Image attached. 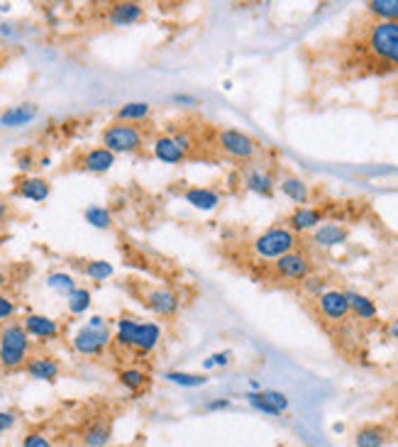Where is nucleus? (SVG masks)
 Returning <instances> with one entry per match:
<instances>
[{
	"label": "nucleus",
	"mask_w": 398,
	"mask_h": 447,
	"mask_svg": "<svg viewBox=\"0 0 398 447\" xmlns=\"http://www.w3.org/2000/svg\"><path fill=\"white\" fill-rule=\"evenodd\" d=\"M29 350V335L23 325L10 323L0 333V367L5 369H17L23 367L27 359Z\"/></svg>",
	"instance_id": "1"
},
{
	"label": "nucleus",
	"mask_w": 398,
	"mask_h": 447,
	"mask_svg": "<svg viewBox=\"0 0 398 447\" xmlns=\"http://www.w3.org/2000/svg\"><path fill=\"white\" fill-rule=\"evenodd\" d=\"M369 49L379 62L398 69V23H376L369 32Z\"/></svg>",
	"instance_id": "2"
},
{
	"label": "nucleus",
	"mask_w": 398,
	"mask_h": 447,
	"mask_svg": "<svg viewBox=\"0 0 398 447\" xmlns=\"http://www.w3.org/2000/svg\"><path fill=\"white\" fill-rule=\"evenodd\" d=\"M254 252L262 259H281L296 252V232L288 228H271L254 240Z\"/></svg>",
	"instance_id": "3"
},
{
	"label": "nucleus",
	"mask_w": 398,
	"mask_h": 447,
	"mask_svg": "<svg viewBox=\"0 0 398 447\" xmlns=\"http://www.w3.org/2000/svg\"><path fill=\"white\" fill-rule=\"evenodd\" d=\"M142 145H145V137L135 125L115 123L103 130V147L110 149L112 154H132V152L142 149Z\"/></svg>",
	"instance_id": "4"
},
{
	"label": "nucleus",
	"mask_w": 398,
	"mask_h": 447,
	"mask_svg": "<svg viewBox=\"0 0 398 447\" xmlns=\"http://www.w3.org/2000/svg\"><path fill=\"white\" fill-rule=\"evenodd\" d=\"M218 147L227 154V157L242 159V162L254 159V154H257V149H259L257 140H254L252 134L242 132V130H220Z\"/></svg>",
	"instance_id": "5"
},
{
	"label": "nucleus",
	"mask_w": 398,
	"mask_h": 447,
	"mask_svg": "<svg viewBox=\"0 0 398 447\" xmlns=\"http://www.w3.org/2000/svg\"><path fill=\"white\" fill-rule=\"evenodd\" d=\"M108 345H110V330H108V325L93 328V325L86 323L84 328L73 335V350L79 354H86V357L101 354Z\"/></svg>",
	"instance_id": "6"
},
{
	"label": "nucleus",
	"mask_w": 398,
	"mask_h": 447,
	"mask_svg": "<svg viewBox=\"0 0 398 447\" xmlns=\"http://www.w3.org/2000/svg\"><path fill=\"white\" fill-rule=\"evenodd\" d=\"M245 398H247V403L254 408V411H259V413H264V415H281V413H286L288 406H291L286 394L276 391V389L247 391L245 394Z\"/></svg>",
	"instance_id": "7"
},
{
	"label": "nucleus",
	"mask_w": 398,
	"mask_h": 447,
	"mask_svg": "<svg viewBox=\"0 0 398 447\" xmlns=\"http://www.w3.org/2000/svg\"><path fill=\"white\" fill-rule=\"evenodd\" d=\"M179 296H176L174 291L169 289H151L145 293V306L149 308V311H154L157 315H164V318H171V315H176V311H179Z\"/></svg>",
	"instance_id": "8"
},
{
	"label": "nucleus",
	"mask_w": 398,
	"mask_h": 447,
	"mask_svg": "<svg viewBox=\"0 0 398 447\" xmlns=\"http://www.w3.org/2000/svg\"><path fill=\"white\" fill-rule=\"evenodd\" d=\"M320 313L330 320H345L352 311H349V301L343 291H325L318 296Z\"/></svg>",
	"instance_id": "9"
},
{
	"label": "nucleus",
	"mask_w": 398,
	"mask_h": 447,
	"mask_svg": "<svg viewBox=\"0 0 398 447\" xmlns=\"http://www.w3.org/2000/svg\"><path fill=\"white\" fill-rule=\"evenodd\" d=\"M276 274L284 276V279H308L310 274V262L308 257H303L301 252H291L286 257L276 259Z\"/></svg>",
	"instance_id": "10"
},
{
	"label": "nucleus",
	"mask_w": 398,
	"mask_h": 447,
	"mask_svg": "<svg viewBox=\"0 0 398 447\" xmlns=\"http://www.w3.org/2000/svg\"><path fill=\"white\" fill-rule=\"evenodd\" d=\"M154 157L159 159V162L164 164H184L186 159H188V152L181 149L179 142L174 140V134L169 137V134H162V137H157L154 140Z\"/></svg>",
	"instance_id": "11"
},
{
	"label": "nucleus",
	"mask_w": 398,
	"mask_h": 447,
	"mask_svg": "<svg viewBox=\"0 0 398 447\" xmlns=\"http://www.w3.org/2000/svg\"><path fill=\"white\" fill-rule=\"evenodd\" d=\"M23 328L27 330L29 337H40V340H54L59 335V323L47 315H37L29 313L27 318L23 320Z\"/></svg>",
	"instance_id": "12"
},
{
	"label": "nucleus",
	"mask_w": 398,
	"mask_h": 447,
	"mask_svg": "<svg viewBox=\"0 0 398 447\" xmlns=\"http://www.w3.org/2000/svg\"><path fill=\"white\" fill-rule=\"evenodd\" d=\"M323 223V213L318 208L310 206H298L288 218V230L293 232H306V230H318Z\"/></svg>",
	"instance_id": "13"
},
{
	"label": "nucleus",
	"mask_w": 398,
	"mask_h": 447,
	"mask_svg": "<svg viewBox=\"0 0 398 447\" xmlns=\"http://www.w3.org/2000/svg\"><path fill=\"white\" fill-rule=\"evenodd\" d=\"M186 203L193 206L196 210H203V213H210L220 206V193L215 189H206V186H193L184 193Z\"/></svg>",
	"instance_id": "14"
},
{
	"label": "nucleus",
	"mask_w": 398,
	"mask_h": 447,
	"mask_svg": "<svg viewBox=\"0 0 398 447\" xmlns=\"http://www.w3.org/2000/svg\"><path fill=\"white\" fill-rule=\"evenodd\" d=\"M142 15H145V8H142L140 3H118V5L110 8L108 20H110L115 27H129V25L140 23Z\"/></svg>",
	"instance_id": "15"
},
{
	"label": "nucleus",
	"mask_w": 398,
	"mask_h": 447,
	"mask_svg": "<svg viewBox=\"0 0 398 447\" xmlns=\"http://www.w3.org/2000/svg\"><path fill=\"white\" fill-rule=\"evenodd\" d=\"M274 186V176L266 169H249V171H245V189L257 193V196H271Z\"/></svg>",
	"instance_id": "16"
},
{
	"label": "nucleus",
	"mask_w": 398,
	"mask_h": 447,
	"mask_svg": "<svg viewBox=\"0 0 398 447\" xmlns=\"http://www.w3.org/2000/svg\"><path fill=\"white\" fill-rule=\"evenodd\" d=\"M25 369H27V374L37 381H54L56 376H59V372H62L59 362L51 357H32L25 364Z\"/></svg>",
	"instance_id": "17"
},
{
	"label": "nucleus",
	"mask_w": 398,
	"mask_h": 447,
	"mask_svg": "<svg viewBox=\"0 0 398 447\" xmlns=\"http://www.w3.org/2000/svg\"><path fill=\"white\" fill-rule=\"evenodd\" d=\"M49 193H51V186L45 179H37V176H27V179H23L17 184V196H23L34 203L47 201Z\"/></svg>",
	"instance_id": "18"
},
{
	"label": "nucleus",
	"mask_w": 398,
	"mask_h": 447,
	"mask_svg": "<svg viewBox=\"0 0 398 447\" xmlns=\"http://www.w3.org/2000/svg\"><path fill=\"white\" fill-rule=\"evenodd\" d=\"M159 340H162V328H159L157 323H140V328H137V335H135V350L142 354H149L154 347L159 345Z\"/></svg>",
	"instance_id": "19"
},
{
	"label": "nucleus",
	"mask_w": 398,
	"mask_h": 447,
	"mask_svg": "<svg viewBox=\"0 0 398 447\" xmlns=\"http://www.w3.org/2000/svg\"><path fill=\"white\" fill-rule=\"evenodd\" d=\"M37 118V106L32 103H23V106H15L10 110H5L0 115V125L3 128H23V125L32 123Z\"/></svg>",
	"instance_id": "20"
},
{
	"label": "nucleus",
	"mask_w": 398,
	"mask_h": 447,
	"mask_svg": "<svg viewBox=\"0 0 398 447\" xmlns=\"http://www.w3.org/2000/svg\"><path fill=\"white\" fill-rule=\"evenodd\" d=\"M115 164V154L105 147H98V149H90L84 157V169L90 173H105L112 169Z\"/></svg>",
	"instance_id": "21"
},
{
	"label": "nucleus",
	"mask_w": 398,
	"mask_h": 447,
	"mask_svg": "<svg viewBox=\"0 0 398 447\" xmlns=\"http://www.w3.org/2000/svg\"><path fill=\"white\" fill-rule=\"evenodd\" d=\"M279 189H281V193L288 198V201L298 203V206H306V203H308V198H310L308 184H306L303 179H298V176H286V179H281Z\"/></svg>",
	"instance_id": "22"
},
{
	"label": "nucleus",
	"mask_w": 398,
	"mask_h": 447,
	"mask_svg": "<svg viewBox=\"0 0 398 447\" xmlns=\"http://www.w3.org/2000/svg\"><path fill=\"white\" fill-rule=\"evenodd\" d=\"M345 240H347V230H345L343 225H335V223L320 225V228L315 230V235H313V242H315V245H320V247L343 245Z\"/></svg>",
	"instance_id": "23"
},
{
	"label": "nucleus",
	"mask_w": 398,
	"mask_h": 447,
	"mask_svg": "<svg viewBox=\"0 0 398 447\" xmlns=\"http://www.w3.org/2000/svg\"><path fill=\"white\" fill-rule=\"evenodd\" d=\"M354 445L357 447H384L388 445V431L382 425H366L354 435Z\"/></svg>",
	"instance_id": "24"
},
{
	"label": "nucleus",
	"mask_w": 398,
	"mask_h": 447,
	"mask_svg": "<svg viewBox=\"0 0 398 447\" xmlns=\"http://www.w3.org/2000/svg\"><path fill=\"white\" fill-rule=\"evenodd\" d=\"M345 296L349 301V311L362 320H374L376 318V306L369 296L357 293V291H345Z\"/></svg>",
	"instance_id": "25"
},
{
	"label": "nucleus",
	"mask_w": 398,
	"mask_h": 447,
	"mask_svg": "<svg viewBox=\"0 0 398 447\" xmlns=\"http://www.w3.org/2000/svg\"><path fill=\"white\" fill-rule=\"evenodd\" d=\"M110 437H112L110 423L96 420V423H90L84 431V445L86 447H105L108 442H110Z\"/></svg>",
	"instance_id": "26"
},
{
	"label": "nucleus",
	"mask_w": 398,
	"mask_h": 447,
	"mask_svg": "<svg viewBox=\"0 0 398 447\" xmlns=\"http://www.w3.org/2000/svg\"><path fill=\"white\" fill-rule=\"evenodd\" d=\"M366 8L379 17V23H398V0H371Z\"/></svg>",
	"instance_id": "27"
},
{
	"label": "nucleus",
	"mask_w": 398,
	"mask_h": 447,
	"mask_svg": "<svg viewBox=\"0 0 398 447\" xmlns=\"http://www.w3.org/2000/svg\"><path fill=\"white\" fill-rule=\"evenodd\" d=\"M149 112H151L149 103H142V101L125 103V106L118 110V120H120V123H127V125L129 123H140V120L149 118Z\"/></svg>",
	"instance_id": "28"
},
{
	"label": "nucleus",
	"mask_w": 398,
	"mask_h": 447,
	"mask_svg": "<svg viewBox=\"0 0 398 447\" xmlns=\"http://www.w3.org/2000/svg\"><path fill=\"white\" fill-rule=\"evenodd\" d=\"M164 379H166L169 384L184 386V389H198V386L208 384L206 374H191V372H166Z\"/></svg>",
	"instance_id": "29"
},
{
	"label": "nucleus",
	"mask_w": 398,
	"mask_h": 447,
	"mask_svg": "<svg viewBox=\"0 0 398 447\" xmlns=\"http://www.w3.org/2000/svg\"><path fill=\"white\" fill-rule=\"evenodd\" d=\"M84 215H86V223L93 225V228H98V230H108L112 225V213L108 210V208H103V206L86 208Z\"/></svg>",
	"instance_id": "30"
},
{
	"label": "nucleus",
	"mask_w": 398,
	"mask_h": 447,
	"mask_svg": "<svg viewBox=\"0 0 398 447\" xmlns=\"http://www.w3.org/2000/svg\"><path fill=\"white\" fill-rule=\"evenodd\" d=\"M137 328H140V323H137V320L123 318L118 323V335H115V342H118L120 347H132V345H135Z\"/></svg>",
	"instance_id": "31"
},
{
	"label": "nucleus",
	"mask_w": 398,
	"mask_h": 447,
	"mask_svg": "<svg viewBox=\"0 0 398 447\" xmlns=\"http://www.w3.org/2000/svg\"><path fill=\"white\" fill-rule=\"evenodd\" d=\"M69 311H71L73 315H81L86 313L90 308V291L88 289H76L69 293Z\"/></svg>",
	"instance_id": "32"
},
{
	"label": "nucleus",
	"mask_w": 398,
	"mask_h": 447,
	"mask_svg": "<svg viewBox=\"0 0 398 447\" xmlns=\"http://www.w3.org/2000/svg\"><path fill=\"white\" fill-rule=\"evenodd\" d=\"M47 286L54 291H59V293H71V291H76V281H73L71 274H64V271H54V274L47 276Z\"/></svg>",
	"instance_id": "33"
},
{
	"label": "nucleus",
	"mask_w": 398,
	"mask_h": 447,
	"mask_svg": "<svg viewBox=\"0 0 398 447\" xmlns=\"http://www.w3.org/2000/svg\"><path fill=\"white\" fill-rule=\"evenodd\" d=\"M120 384L125 389H129V391H140L142 386L147 384V374L140 372V369H123L120 372Z\"/></svg>",
	"instance_id": "34"
},
{
	"label": "nucleus",
	"mask_w": 398,
	"mask_h": 447,
	"mask_svg": "<svg viewBox=\"0 0 398 447\" xmlns=\"http://www.w3.org/2000/svg\"><path fill=\"white\" fill-rule=\"evenodd\" d=\"M86 276H90L93 281H103L108 276H112V264L110 262H103V259H96V262H88L84 267Z\"/></svg>",
	"instance_id": "35"
},
{
	"label": "nucleus",
	"mask_w": 398,
	"mask_h": 447,
	"mask_svg": "<svg viewBox=\"0 0 398 447\" xmlns=\"http://www.w3.org/2000/svg\"><path fill=\"white\" fill-rule=\"evenodd\" d=\"M23 447H54V445H51L49 437L42 435V433H27V435L23 437Z\"/></svg>",
	"instance_id": "36"
},
{
	"label": "nucleus",
	"mask_w": 398,
	"mask_h": 447,
	"mask_svg": "<svg viewBox=\"0 0 398 447\" xmlns=\"http://www.w3.org/2000/svg\"><path fill=\"white\" fill-rule=\"evenodd\" d=\"M17 423V413L12 411H0V433H8Z\"/></svg>",
	"instance_id": "37"
},
{
	"label": "nucleus",
	"mask_w": 398,
	"mask_h": 447,
	"mask_svg": "<svg viewBox=\"0 0 398 447\" xmlns=\"http://www.w3.org/2000/svg\"><path fill=\"white\" fill-rule=\"evenodd\" d=\"M12 313H15V303L8 296H0V320L12 318Z\"/></svg>",
	"instance_id": "38"
},
{
	"label": "nucleus",
	"mask_w": 398,
	"mask_h": 447,
	"mask_svg": "<svg viewBox=\"0 0 398 447\" xmlns=\"http://www.w3.org/2000/svg\"><path fill=\"white\" fill-rule=\"evenodd\" d=\"M171 101H174L176 106H184V108L198 106V98H196V95H188V93H176V95H171Z\"/></svg>",
	"instance_id": "39"
},
{
	"label": "nucleus",
	"mask_w": 398,
	"mask_h": 447,
	"mask_svg": "<svg viewBox=\"0 0 398 447\" xmlns=\"http://www.w3.org/2000/svg\"><path fill=\"white\" fill-rule=\"evenodd\" d=\"M227 408H232L230 398H215V401L206 403V411H227Z\"/></svg>",
	"instance_id": "40"
},
{
	"label": "nucleus",
	"mask_w": 398,
	"mask_h": 447,
	"mask_svg": "<svg viewBox=\"0 0 398 447\" xmlns=\"http://www.w3.org/2000/svg\"><path fill=\"white\" fill-rule=\"evenodd\" d=\"M210 357H213L215 367H227V364L232 362V352H215V354H210Z\"/></svg>",
	"instance_id": "41"
},
{
	"label": "nucleus",
	"mask_w": 398,
	"mask_h": 447,
	"mask_svg": "<svg viewBox=\"0 0 398 447\" xmlns=\"http://www.w3.org/2000/svg\"><path fill=\"white\" fill-rule=\"evenodd\" d=\"M174 140L179 142V147H181V149L191 152V147H193V140H191V134H186V132H179V134H174Z\"/></svg>",
	"instance_id": "42"
},
{
	"label": "nucleus",
	"mask_w": 398,
	"mask_h": 447,
	"mask_svg": "<svg viewBox=\"0 0 398 447\" xmlns=\"http://www.w3.org/2000/svg\"><path fill=\"white\" fill-rule=\"evenodd\" d=\"M306 289L310 291V293H325V286H323V281L320 279H306Z\"/></svg>",
	"instance_id": "43"
},
{
	"label": "nucleus",
	"mask_w": 398,
	"mask_h": 447,
	"mask_svg": "<svg viewBox=\"0 0 398 447\" xmlns=\"http://www.w3.org/2000/svg\"><path fill=\"white\" fill-rule=\"evenodd\" d=\"M17 167L23 169V171H27L29 167H32V157H20V164Z\"/></svg>",
	"instance_id": "44"
},
{
	"label": "nucleus",
	"mask_w": 398,
	"mask_h": 447,
	"mask_svg": "<svg viewBox=\"0 0 398 447\" xmlns=\"http://www.w3.org/2000/svg\"><path fill=\"white\" fill-rule=\"evenodd\" d=\"M203 369H206V372H210V369H215V362H213V357L203 359Z\"/></svg>",
	"instance_id": "45"
},
{
	"label": "nucleus",
	"mask_w": 398,
	"mask_h": 447,
	"mask_svg": "<svg viewBox=\"0 0 398 447\" xmlns=\"http://www.w3.org/2000/svg\"><path fill=\"white\" fill-rule=\"evenodd\" d=\"M388 335H391L393 340H398V323H393L391 328H388Z\"/></svg>",
	"instance_id": "46"
},
{
	"label": "nucleus",
	"mask_w": 398,
	"mask_h": 447,
	"mask_svg": "<svg viewBox=\"0 0 398 447\" xmlns=\"http://www.w3.org/2000/svg\"><path fill=\"white\" fill-rule=\"evenodd\" d=\"M5 284H8V276L3 274V271H0V289H3V286H5Z\"/></svg>",
	"instance_id": "47"
},
{
	"label": "nucleus",
	"mask_w": 398,
	"mask_h": 447,
	"mask_svg": "<svg viewBox=\"0 0 398 447\" xmlns=\"http://www.w3.org/2000/svg\"><path fill=\"white\" fill-rule=\"evenodd\" d=\"M3 215H5V206H3V203H0V218H3Z\"/></svg>",
	"instance_id": "48"
}]
</instances>
